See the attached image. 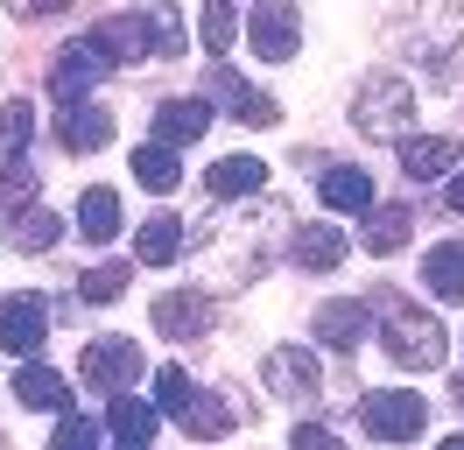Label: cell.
Masks as SVG:
<instances>
[{"instance_id": "28", "label": "cell", "mask_w": 464, "mask_h": 450, "mask_svg": "<svg viewBox=\"0 0 464 450\" xmlns=\"http://www.w3.org/2000/svg\"><path fill=\"white\" fill-rule=\"evenodd\" d=\"M78 296H85V303H120V296H127V268H120V260H99V268H85Z\"/></svg>"}, {"instance_id": "32", "label": "cell", "mask_w": 464, "mask_h": 450, "mask_svg": "<svg viewBox=\"0 0 464 450\" xmlns=\"http://www.w3.org/2000/svg\"><path fill=\"white\" fill-rule=\"evenodd\" d=\"M295 450H345L338 444V436H331V429H324V422H295V436H289Z\"/></svg>"}, {"instance_id": "16", "label": "cell", "mask_w": 464, "mask_h": 450, "mask_svg": "<svg viewBox=\"0 0 464 450\" xmlns=\"http://www.w3.org/2000/svg\"><path fill=\"white\" fill-rule=\"evenodd\" d=\"M366 331H373V303H324L317 309V338L331 352H359Z\"/></svg>"}, {"instance_id": "11", "label": "cell", "mask_w": 464, "mask_h": 450, "mask_svg": "<svg viewBox=\"0 0 464 450\" xmlns=\"http://www.w3.org/2000/svg\"><path fill=\"white\" fill-rule=\"evenodd\" d=\"M155 331L176 338V345H183V338H204V331H211V296H204V289H176V296H162V303H155Z\"/></svg>"}, {"instance_id": "10", "label": "cell", "mask_w": 464, "mask_h": 450, "mask_svg": "<svg viewBox=\"0 0 464 450\" xmlns=\"http://www.w3.org/2000/svg\"><path fill=\"white\" fill-rule=\"evenodd\" d=\"M57 141L71 148V155H92V148H106V141H113V112L92 106V99H71V106L57 112Z\"/></svg>"}, {"instance_id": "19", "label": "cell", "mask_w": 464, "mask_h": 450, "mask_svg": "<svg viewBox=\"0 0 464 450\" xmlns=\"http://www.w3.org/2000/svg\"><path fill=\"white\" fill-rule=\"evenodd\" d=\"M261 183H267V162H261V155H226V162L204 169V191H211V197H254Z\"/></svg>"}, {"instance_id": "13", "label": "cell", "mask_w": 464, "mask_h": 450, "mask_svg": "<svg viewBox=\"0 0 464 450\" xmlns=\"http://www.w3.org/2000/svg\"><path fill=\"white\" fill-rule=\"evenodd\" d=\"M106 429L120 436V450H155L162 416H155V401H141V394H120V401H106Z\"/></svg>"}, {"instance_id": "6", "label": "cell", "mask_w": 464, "mask_h": 450, "mask_svg": "<svg viewBox=\"0 0 464 450\" xmlns=\"http://www.w3.org/2000/svg\"><path fill=\"white\" fill-rule=\"evenodd\" d=\"M246 43H254V56H267V64H289V56L303 50V15H295L289 0H261V7L246 15Z\"/></svg>"}, {"instance_id": "27", "label": "cell", "mask_w": 464, "mask_h": 450, "mask_svg": "<svg viewBox=\"0 0 464 450\" xmlns=\"http://www.w3.org/2000/svg\"><path fill=\"white\" fill-rule=\"evenodd\" d=\"M176 422L204 444V436H226V429H232V408H226V401H211V394H190V408H183Z\"/></svg>"}, {"instance_id": "22", "label": "cell", "mask_w": 464, "mask_h": 450, "mask_svg": "<svg viewBox=\"0 0 464 450\" xmlns=\"http://www.w3.org/2000/svg\"><path fill=\"white\" fill-rule=\"evenodd\" d=\"M338 260H345V232H338V225H303V232H295V268L331 275Z\"/></svg>"}, {"instance_id": "33", "label": "cell", "mask_w": 464, "mask_h": 450, "mask_svg": "<svg viewBox=\"0 0 464 450\" xmlns=\"http://www.w3.org/2000/svg\"><path fill=\"white\" fill-rule=\"evenodd\" d=\"M450 211H458V219H464V169H458V176H450Z\"/></svg>"}, {"instance_id": "17", "label": "cell", "mask_w": 464, "mask_h": 450, "mask_svg": "<svg viewBox=\"0 0 464 450\" xmlns=\"http://www.w3.org/2000/svg\"><path fill=\"white\" fill-rule=\"evenodd\" d=\"M29 141H35V106L29 99H7L0 106V176L29 169Z\"/></svg>"}, {"instance_id": "30", "label": "cell", "mask_w": 464, "mask_h": 450, "mask_svg": "<svg viewBox=\"0 0 464 450\" xmlns=\"http://www.w3.org/2000/svg\"><path fill=\"white\" fill-rule=\"evenodd\" d=\"M198 35H204V50H211V56H226V50H232V35H239V15L211 0V7L198 15Z\"/></svg>"}, {"instance_id": "24", "label": "cell", "mask_w": 464, "mask_h": 450, "mask_svg": "<svg viewBox=\"0 0 464 450\" xmlns=\"http://www.w3.org/2000/svg\"><path fill=\"white\" fill-rule=\"evenodd\" d=\"M134 183H141V191H155V197H169L176 183H183V162H176L169 148L141 141V148H134Z\"/></svg>"}, {"instance_id": "9", "label": "cell", "mask_w": 464, "mask_h": 450, "mask_svg": "<svg viewBox=\"0 0 464 450\" xmlns=\"http://www.w3.org/2000/svg\"><path fill=\"white\" fill-rule=\"evenodd\" d=\"M204 84H211V99H226L232 120H246V127H275V120H282V106H275L267 92H254L239 71H226V64H211V78H204Z\"/></svg>"}, {"instance_id": "3", "label": "cell", "mask_w": 464, "mask_h": 450, "mask_svg": "<svg viewBox=\"0 0 464 450\" xmlns=\"http://www.w3.org/2000/svg\"><path fill=\"white\" fill-rule=\"evenodd\" d=\"M359 422L373 429L380 444H415V436L430 429V401H422L415 387H380V394L359 401Z\"/></svg>"}, {"instance_id": "7", "label": "cell", "mask_w": 464, "mask_h": 450, "mask_svg": "<svg viewBox=\"0 0 464 450\" xmlns=\"http://www.w3.org/2000/svg\"><path fill=\"white\" fill-rule=\"evenodd\" d=\"M43 338H50V303L43 296H7L0 303V345L14 352V359H29V352H43Z\"/></svg>"}, {"instance_id": "4", "label": "cell", "mask_w": 464, "mask_h": 450, "mask_svg": "<svg viewBox=\"0 0 464 450\" xmlns=\"http://www.w3.org/2000/svg\"><path fill=\"white\" fill-rule=\"evenodd\" d=\"M78 373H85V387L120 401V394H134V380H141V345H134V338H92Z\"/></svg>"}, {"instance_id": "15", "label": "cell", "mask_w": 464, "mask_h": 450, "mask_svg": "<svg viewBox=\"0 0 464 450\" xmlns=\"http://www.w3.org/2000/svg\"><path fill=\"white\" fill-rule=\"evenodd\" d=\"M14 401H22V408H43V416H71V380L50 373L43 359H29L14 373Z\"/></svg>"}, {"instance_id": "18", "label": "cell", "mask_w": 464, "mask_h": 450, "mask_svg": "<svg viewBox=\"0 0 464 450\" xmlns=\"http://www.w3.org/2000/svg\"><path fill=\"white\" fill-rule=\"evenodd\" d=\"M422 289H430L436 303H464V240L430 247V260H422Z\"/></svg>"}, {"instance_id": "8", "label": "cell", "mask_w": 464, "mask_h": 450, "mask_svg": "<svg viewBox=\"0 0 464 450\" xmlns=\"http://www.w3.org/2000/svg\"><path fill=\"white\" fill-rule=\"evenodd\" d=\"M261 373H267V394H282V401H310V394L324 387L317 352H310V345H275Z\"/></svg>"}, {"instance_id": "20", "label": "cell", "mask_w": 464, "mask_h": 450, "mask_svg": "<svg viewBox=\"0 0 464 450\" xmlns=\"http://www.w3.org/2000/svg\"><path fill=\"white\" fill-rule=\"evenodd\" d=\"M408 232H415V211H401V204H373L366 225H359V247H366V253H401Z\"/></svg>"}, {"instance_id": "12", "label": "cell", "mask_w": 464, "mask_h": 450, "mask_svg": "<svg viewBox=\"0 0 464 450\" xmlns=\"http://www.w3.org/2000/svg\"><path fill=\"white\" fill-rule=\"evenodd\" d=\"M204 127H211V106L204 99H162L155 106V148H190V141H204Z\"/></svg>"}, {"instance_id": "2", "label": "cell", "mask_w": 464, "mask_h": 450, "mask_svg": "<svg viewBox=\"0 0 464 450\" xmlns=\"http://www.w3.org/2000/svg\"><path fill=\"white\" fill-rule=\"evenodd\" d=\"M352 120H359V134L394 141V134H408V120H415V92H408L394 71H373V78L359 84V99H352Z\"/></svg>"}, {"instance_id": "5", "label": "cell", "mask_w": 464, "mask_h": 450, "mask_svg": "<svg viewBox=\"0 0 464 450\" xmlns=\"http://www.w3.org/2000/svg\"><path fill=\"white\" fill-rule=\"evenodd\" d=\"M106 71H113L106 43H99V35H71V43L57 50V64H50V92H57L63 106H71V99H85V92L106 78Z\"/></svg>"}, {"instance_id": "21", "label": "cell", "mask_w": 464, "mask_h": 450, "mask_svg": "<svg viewBox=\"0 0 464 450\" xmlns=\"http://www.w3.org/2000/svg\"><path fill=\"white\" fill-rule=\"evenodd\" d=\"M317 197L331 204V211H373V176L338 162V169H324V176H317Z\"/></svg>"}, {"instance_id": "14", "label": "cell", "mask_w": 464, "mask_h": 450, "mask_svg": "<svg viewBox=\"0 0 464 450\" xmlns=\"http://www.w3.org/2000/svg\"><path fill=\"white\" fill-rule=\"evenodd\" d=\"M458 141L450 134H408L401 141V169L415 176V183H436V176H458Z\"/></svg>"}, {"instance_id": "29", "label": "cell", "mask_w": 464, "mask_h": 450, "mask_svg": "<svg viewBox=\"0 0 464 450\" xmlns=\"http://www.w3.org/2000/svg\"><path fill=\"white\" fill-rule=\"evenodd\" d=\"M190 373H183V366H162V373H155V416H183V408H190Z\"/></svg>"}, {"instance_id": "31", "label": "cell", "mask_w": 464, "mask_h": 450, "mask_svg": "<svg viewBox=\"0 0 464 450\" xmlns=\"http://www.w3.org/2000/svg\"><path fill=\"white\" fill-rule=\"evenodd\" d=\"M50 450H99V429H92L85 416H63V422H57V444H50Z\"/></svg>"}, {"instance_id": "34", "label": "cell", "mask_w": 464, "mask_h": 450, "mask_svg": "<svg viewBox=\"0 0 464 450\" xmlns=\"http://www.w3.org/2000/svg\"><path fill=\"white\" fill-rule=\"evenodd\" d=\"M436 450H464V436H443V444H436Z\"/></svg>"}, {"instance_id": "35", "label": "cell", "mask_w": 464, "mask_h": 450, "mask_svg": "<svg viewBox=\"0 0 464 450\" xmlns=\"http://www.w3.org/2000/svg\"><path fill=\"white\" fill-rule=\"evenodd\" d=\"M0 450H7V444H0Z\"/></svg>"}, {"instance_id": "1", "label": "cell", "mask_w": 464, "mask_h": 450, "mask_svg": "<svg viewBox=\"0 0 464 450\" xmlns=\"http://www.w3.org/2000/svg\"><path fill=\"white\" fill-rule=\"evenodd\" d=\"M380 338H387V359L408 366V373H422V366H443V324H436L430 309L415 303H387V324H380Z\"/></svg>"}, {"instance_id": "26", "label": "cell", "mask_w": 464, "mask_h": 450, "mask_svg": "<svg viewBox=\"0 0 464 450\" xmlns=\"http://www.w3.org/2000/svg\"><path fill=\"white\" fill-rule=\"evenodd\" d=\"M57 211H43V204H22V211H14V219H7V240H14V247L22 253H43V247H57Z\"/></svg>"}, {"instance_id": "25", "label": "cell", "mask_w": 464, "mask_h": 450, "mask_svg": "<svg viewBox=\"0 0 464 450\" xmlns=\"http://www.w3.org/2000/svg\"><path fill=\"white\" fill-rule=\"evenodd\" d=\"M78 232H85L92 247H106V240H113V232H120V197L106 191V183L78 197Z\"/></svg>"}, {"instance_id": "23", "label": "cell", "mask_w": 464, "mask_h": 450, "mask_svg": "<svg viewBox=\"0 0 464 450\" xmlns=\"http://www.w3.org/2000/svg\"><path fill=\"white\" fill-rule=\"evenodd\" d=\"M134 253H141L148 268H169L176 253H183V219H169V211H155V219L134 232Z\"/></svg>"}]
</instances>
